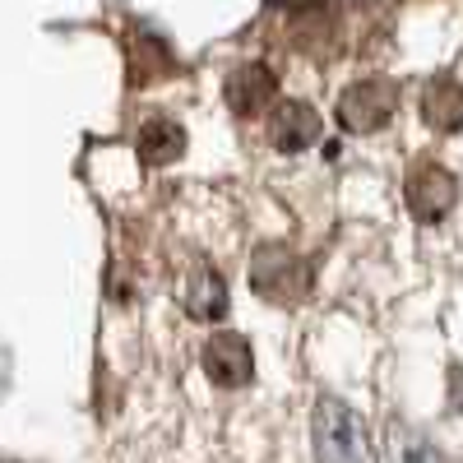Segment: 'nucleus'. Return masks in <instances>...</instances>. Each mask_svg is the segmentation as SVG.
I'll return each instance as SVG.
<instances>
[{"label": "nucleus", "mask_w": 463, "mask_h": 463, "mask_svg": "<svg viewBox=\"0 0 463 463\" xmlns=\"http://www.w3.org/2000/svg\"><path fill=\"white\" fill-rule=\"evenodd\" d=\"M311 449H316V463H375L366 421L343 399H329V394L311 412Z\"/></svg>", "instance_id": "1"}, {"label": "nucleus", "mask_w": 463, "mask_h": 463, "mask_svg": "<svg viewBox=\"0 0 463 463\" xmlns=\"http://www.w3.org/2000/svg\"><path fill=\"white\" fill-rule=\"evenodd\" d=\"M311 279H316L311 274V260L288 250V246H264L250 260V288L264 301H279V306L301 301L306 292H311Z\"/></svg>", "instance_id": "2"}, {"label": "nucleus", "mask_w": 463, "mask_h": 463, "mask_svg": "<svg viewBox=\"0 0 463 463\" xmlns=\"http://www.w3.org/2000/svg\"><path fill=\"white\" fill-rule=\"evenodd\" d=\"M399 111V84L394 80H357L347 84L338 98V126L353 130V135H375L394 121Z\"/></svg>", "instance_id": "3"}, {"label": "nucleus", "mask_w": 463, "mask_h": 463, "mask_svg": "<svg viewBox=\"0 0 463 463\" xmlns=\"http://www.w3.org/2000/svg\"><path fill=\"white\" fill-rule=\"evenodd\" d=\"M403 200L412 209V218L421 222H440L454 204H458V181L449 176V167L440 163H417L403 181Z\"/></svg>", "instance_id": "4"}, {"label": "nucleus", "mask_w": 463, "mask_h": 463, "mask_svg": "<svg viewBox=\"0 0 463 463\" xmlns=\"http://www.w3.org/2000/svg\"><path fill=\"white\" fill-rule=\"evenodd\" d=\"M204 375L218 384V390H241V384H250V375H255L250 343L241 334H232V329H218L204 343Z\"/></svg>", "instance_id": "5"}, {"label": "nucleus", "mask_w": 463, "mask_h": 463, "mask_svg": "<svg viewBox=\"0 0 463 463\" xmlns=\"http://www.w3.org/2000/svg\"><path fill=\"white\" fill-rule=\"evenodd\" d=\"M222 98H227V107L237 111V116H255L269 102H279V74L269 70L264 61H246V65H237V70L227 74Z\"/></svg>", "instance_id": "6"}, {"label": "nucleus", "mask_w": 463, "mask_h": 463, "mask_svg": "<svg viewBox=\"0 0 463 463\" xmlns=\"http://www.w3.org/2000/svg\"><path fill=\"white\" fill-rule=\"evenodd\" d=\"M320 139V111L311 102H279L274 116H269V144L283 153H301Z\"/></svg>", "instance_id": "7"}, {"label": "nucleus", "mask_w": 463, "mask_h": 463, "mask_svg": "<svg viewBox=\"0 0 463 463\" xmlns=\"http://www.w3.org/2000/svg\"><path fill=\"white\" fill-rule=\"evenodd\" d=\"M421 116H427V126L440 130V135L463 130V84L449 80V74L431 80L427 93H421Z\"/></svg>", "instance_id": "8"}, {"label": "nucleus", "mask_w": 463, "mask_h": 463, "mask_svg": "<svg viewBox=\"0 0 463 463\" xmlns=\"http://www.w3.org/2000/svg\"><path fill=\"white\" fill-rule=\"evenodd\" d=\"M135 148H139V163L144 167H167V163H176L181 153H185V130L176 121H167V116H153V121L139 126Z\"/></svg>", "instance_id": "9"}, {"label": "nucleus", "mask_w": 463, "mask_h": 463, "mask_svg": "<svg viewBox=\"0 0 463 463\" xmlns=\"http://www.w3.org/2000/svg\"><path fill=\"white\" fill-rule=\"evenodd\" d=\"M181 301H185L190 320H204V325L222 320L227 316V283H222V274H218V269H195Z\"/></svg>", "instance_id": "10"}, {"label": "nucleus", "mask_w": 463, "mask_h": 463, "mask_svg": "<svg viewBox=\"0 0 463 463\" xmlns=\"http://www.w3.org/2000/svg\"><path fill=\"white\" fill-rule=\"evenodd\" d=\"M130 61H135V80H139V84H148V80H158V74H172V70H176L172 47L163 43L158 33H148V28H139Z\"/></svg>", "instance_id": "11"}, {"label": "nucleus", "mask_w": 463, "mask_h": 463, "mask_svg": "<svg viewBox=\"0 0 463 463\" xmlns=\"http://www.w3.org/2000/svg\"><path fill=\"white\" fill-rule=\"evenodd\" d=\"M334 37V10L325 0H311V5H301L292 14V43L306 47V52H320L325 43Z\"/></svg>", "instance_id": "12"}, {"label": "nucleus", "mask_w": 463, "mask_h": 463, "mask_svg": "<svg viewBox=\"0 0 463 463\" xmlns=\"http://www.w3.org/2000/svg\"><path fill=\"white\" fill-rule=\"evenodd\" d=\"M394 463H445V454L431 440H421L412 431H399L394 436Z\"/></svg>", "instance_id": "13"}, {"label": "nucleus", "mask_w": 463, "mask_h": 463, "mask_svg": "<svg viewBox=\"0 0 463 463\" xmlns=\"http://www.w3.org/2000/svg\"><path fill=\"white\" fill-rule=\"evenodd\" d=\"M449 399H454V408L463 412V366H458V371L449 375Z\"/></svg>", "instance_id": "14"}, {"label": "nucleus", "mask_w": 463, "mask_h": 463, "mask_svg": "<svg viewBox=\"0 0 463 463\" xmlns=\"http://www.w3.org/2000/svg\"><path fill=\"white\" fill-rule=\"evenodd\" d=\"M5 380H10V362H5V353H0V390H5Z\"/></svg>", "instance_id": "15"}]
</instances>
